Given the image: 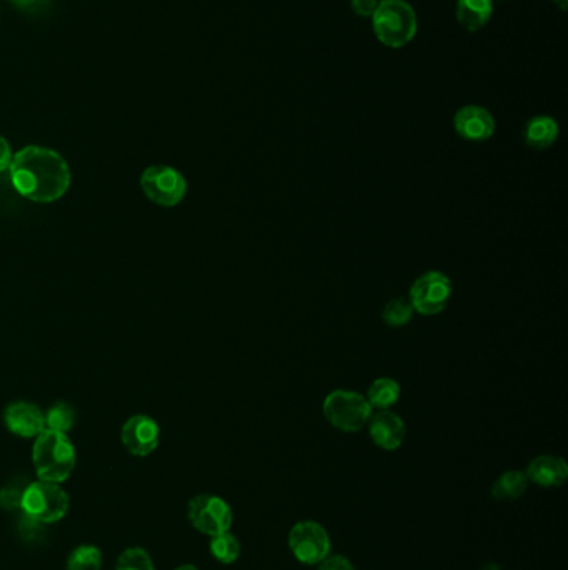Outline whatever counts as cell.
<instances>
[{
    "instance_id": "obj_20",
    "label": "cell",
    "mask_w": 568,
    "mask_h": 570,
    "mask_svg": "<svg viewBox=\"0 0 568 570\" xmlns=\"http://www.w3.org/2000/svg\"><path fill=\"white\" fill-rule=\"evenodd\" d=\"M102 554L95 545H79L67 559V570H100Z\"/></svg>"
},
{
    "instance_id": "obj_26",
    "label": "cell",
    "mask_w": 568,
    "mask_h": 570,
    "mask_svg": "<svg viewBox=\"0 0 568 570\" xmlns=\"http://www.w3.org/2000/svg\"><path fill=\"white\" fill-rule=\"evenodd\" d=\"M317 570H355V567L344 555H327Z\"/></svg>"
},
{
    "instance_id": "obj_1",
    "label": "cell",
    "mask_w": 568,
    "mask_h": 570,
    "mask_svg": "<svg viewBox=\"0 0 568 570\" xmlns=\"http://www.w3.org/2000/svg\"><path fill=\"white\" fill-rule=\"evenodd\" d=\"M9 170L15 190L25 199L39 204H50L64 197L72 179L64 157L39 145L20 149L12 157Z\"/></svg>"
},
{
    "instance_id": "obj_8",
    "label": "cell",
    "mask_w": 568,
    "mask_h": 570,
    "mask_svg": "<svg viewBox=\"0 0 568 570\" xmlns=\"http://www.w3.org/2000/svg\"><path fill=\"white\" fill-rule=\"evenodd\" d=\"M452 297V282L447 275L430 270L420 275L410 287L409 300L415 312L422 315H437L449 304Z\"/></svg>"
},
{
    "instance_id": "obj_14",
    "label": "cell",
    "mask_w": 568,
    "mask_h": 570,
    "mask_svg": "<svg viewBox=\"0 0 568 570\" xmlns=\"http://www.w3.org/2000/svg\"><path fill=\"white\" fill-rule=\"evenodd\" d=\"M525 475L540 487H560L567 482L568 465L562 457L539 455L530 462Z\"/></svg>"
},
{
    "instance_id": "obj_16",
    "label": "cell",
    "mask_w": 568,
    "mask_h": 570,
    "mask_svg": "<svg viewBox=\"0 0 568 570\" xmlns=\"http://www.w3.org/2000/svg\"><path fill=\"white\" fill-rule=\"evenodd\" d=\"M492 12V0H457V20L470 32L485 27L492 17Z\"/></svg>"
},
{
    "instance_id": "obj_11",
    "label": "cell",
    "mask_w": 568,
    "mask_h": 570,
    "mask_svg": "<svg viewBox=\"0 0 568 570\" xmlns=\"http://www.w3.org/2000/svg\"><path fill=\"white\" fill-rule=\"evenodd\" d=\"M455 132L470 142L489 140L495 132V120L489 110L480 105H465L454 117Z\"/></svg>"
},
{
    "instance_id": "obj_4",
    "label": "cell",
    "mask_w": 568,
    "mask_h": 570,
    "mask_svg": "<svg viewBox=\"0 0 568 570\" xmlns=\"http://www.w3.org/2000/svg\"><path fill=\"white\" fill-rule=\"evenodd\" d=\"M322 410H324L325 419L332 427L342 432H349V434L364 429L372 417L369 400L354 390L330 392L325 397Z\"/></svg>"
},
{
    "instance_id": "obj_10",
    "label": "cell",
    "mask_w": 568,
    "mask_h": 570,
    "mask_svg": "<svg viewBox=\"0 0 568 570\" xmlns=\"http://www.w3.org/2000/svg\"><path fill=\"white\" fill-rule=\"evenodd\" d=\"M120 439L130 454L145 457L159 445V425L149 415H134L122 427Z\"/></svg>"
},
{
    "instance_id": "obj_5",
    "label": "cell",
    "mask_w": 568,
    "mask_h": 570,
    "mask_svg": "<svg viewBox=\"0 0 568 570\" xmlns=\"http://www.w3.org/2000/svg\"><path fill=\"white\" fill-rule=\"evenodd\" d=\"M69 510V495L59 484L39 480L25 487L22 497V512L32 519L39 520L40 524H52L64 519Z\"/></svg>"
},
{
    "instance_id": "obj_15",
    "label": "cell",
    "mask_w": 568,
    "mask_h": 570,
    "mask_svg": "<svg viewBox=\"0 0 568 570\" xmlns=\"http://www.w3.org/2000/svg\"><path fill=\"white\" fill-rule=\"evenodd\" d=\"M559 139V124L549 115H535L525 124V144L532 149H549Z\"/></svg>"
},
{
    "instance_id": "obj_29",
    "label": "cell",
    "mask_w": 568,
    "mask_h": 570,
    "mask_svg": "<svg viewBox=\"0 0 568 570\" xmlns=\"http://www.w3.org/2000/svg\"><path fill=\"white\" fill-rule=\"evenodd\" d=\"M10 4H14L19 9L30 10L47 2V0H9Z\"/></svg>"
},
{
    "instance_id": "obj_7",
    "label": "cell",
    "mask_w": 568,
    "mask_h": 570,
    "mask_svg": "<svg viewBox=\"0 0 568 570\" xmlns=\"http://www.w3.org/2000/svg\"><path fill=\"white\" fill-rule=\"evenodd\" d=\"M289 547L295 559L305 565H319L330 555V535L314 520H302L289 532Z\"/></svg>"
},
{
    "instance_id": "obj_30",
    "label": "cell",
    "mask_w": 568,
    "mask_h": 570,
    "mask_svg": "<svg viewBox=\"0 0 568 570\" xmlns=\"http://www.w3.org/2000/svg\"><path fill=\"white\" fill-rule=\"evenodd\" d=\"M554 4L559 5L562 10H567L568 0H554Z\"/></svg>"
},
{
    "instance_id": "obj_19",
    "label": "cell",
    "mask_w": 568,
    "mask_h": 570,
    "mask_svg": "<svg viewBox=\"0 0 568 570\" xmlns=\"http://www.w3.org/2000/svg\"><path fill=\"white\" fill-rule=\"evenodd\" d=\"M45 429L67 434L75 424V410L67 402H55L44 414Z\"/></svg>"
},
{
    "instance_id": "obj_12",
    "label": "cell",
    "mask_w": 568,
    "mask_h": 570,
    "mask_svg": "<svg viewBox=\"0 0 568 570\" xmlns=\"http://www.w3.org/2000/svg\"><path fill=\"white\" fill-rule=\"evenodd\" d=\"M5 427L14 435L30 439L37 437L45 430V419L42 410L30 402H12L4 412Z\"/></svg>"
},
{
    "instance_id": "obj_31",
    "label": "cell",
    "mask_w": 568,
    "mask_h": 570,
    "mask_svg": "<svg viewBox=\"0 0 568 570\" xmlns=\"http://www.w3.org/2000/svg\"><path fill=\"white\" fill-rule=\"evenodd\" d=\"M175 570H199V569H197V567H194V565L185 564V565H180L179 569Z\"/></svg>"
},
{
    "instance_id": "obj_3",
    "label": "cell",
    "mask_w": 568,
    "mask_h": 570,
    "mask_svg": "<svg viewBox=\"0 0 568 570\" xmlns=\"http://www.w3.org/2000/svg\"><path fill=\"white\" fill-rule=\"evenodd\" d=\"M377 39L387 47L400 49L417 34V15L405 0H382L372 15Z\"/></svg>"
},
{
    "instance_id": "obj_13",
    "label": "cell",
    "mask_w": 568,
    "mask_h": 570,
    "mask_svg": "<svg viewBox=\"0 0 568 570\" xmlns=\"http://www.w3.org/2000/svg\"><path fill=\"white\" fill-rule=\"evenodd\" d=\"M369 434L380 449L397 450L405 440V424L400 415L379 410L369 420Z\"/></svg>"
},
{
    "instance_id": "obj_28",
    "label": "cell",
    "mask_w": 568,
    "mask_h": 570,
    "mask_svg": "<svg viewBox=\"0 0 568 570\" xmlns=\"http://www.w3.org/2000/svg\"><path fill=\"white\" fill-rule=\"evenodd\" d=\"M12 157H14V154H12L9 142L0 135V172L9 169Z\"/></svg>"
},
{
    "instance_id": "obj_21",
    "label": "cell",
    "mask_w": 568,
    "mask_h": 570,
    "mask_svg": "<svg viewBox=\"0 0 568 570\" xmlns=\"http://www.w3.org/2000/svg\"><path fill=\"white\" fill-rule=\"evenodd\" d=\"M210 552L222 564H234L240 555L239 540L235 539L234 535L229 534V532L215 535L210 542Z\"/></svg>"
},
{
    "instance_id": "obj_24",
    "label": "cell",
    "mask_w": 568,
    "mask_h": 570,
    "mask_svg": "<svg viewBox=\"0 0 568 570\" xmlns=\"http://www.w3.org/2000/svg\"><path fill=\"white\" fill-rule=\"evenodd\" d=\"M25 487L9 484L5 485L4 489H0V507L5 510L22 509V497H24Z\"/></svg>"
},
{
    "instance_id": "obj_23",
    "label": "cell",
    "mask_w": 568,
    "mask_h": 570,
    "mask_svg": "<svg viewBox=\"0 0 568 570\" xmlns=\"http://www.w3.org/2000/svg\"><path fill=\"white\" fill-rule=\"evenodd\" d=\"M117 570H155V567L147 550L130 547L117 560Z\"/></svg>"
},
{
    "instance_id": "obj_2",
    "label": "cell",
    "mask_w": 568,
    "mask_h": 570,
    "mask_svg": "<svg viewBox=\"0 0 568 570\" xmlns=\"http://www.w3.org/2000/svg\"><path fill=\"white\" fill-rule=\"evenodd\" d=\"M32 460L40 480L60 484L69 479L74 470V444L62 432L45 429L35 439Z\"/></svg>"
},
{
    "instance_id": "obj_9",
    "label": "cell",
    "mask_w": 568,
    "mask_h": 570,
    "mask_svg": "<svg viewBox=\"0 0 568 570\" xmlns=\"http://www.w3.org/2000/svg\"><path fill=\"white\" fill-rule=\"evenodd\" d=\"M189 520L202 534L215 537L229 532L234 514L224 499L217 495L204 494L190 500Z\"/></svg>"
},
{
    "instance_id": "obj_17",
    "label": "cell",
    "mask_w": 568,
    "mask_h": 570,
    "mask_svg": "<svg viewBox=\"0 0 568 570\" xmlns=\"http://www.w3.org/2000/svg\"><path fill=\"white\" fill-rule=\"evenodd\" d=\"M529 485V479L522 470H509L505 474L500 475L492 485V497L497 502H505V500H515L522 497Z\"/></svg>"
},
{
    "instance_id": "obj_27",
    "label": "cell",
    "mask_w": 568,
    "mask_h": 570,
    "mask_svg": "<svg viewBox=\"0 0 568 570\" xmlns=\"http://www.w3.org/2000/svg\"><path fill=\"white\" fill-rule=\"evenodd\" d=\"M379 0H350V7L360 17H372L377 10Z\"/></svg>"
},
{
    "instance_id": "obj_18",
    "label": "cell",
    "mask_w": 568,
    "mask_h": 570,
    "mask_svg": "<svg viewBox=\"0 0 568 570\" xmlns=\"http://www.w3.org/2000/svg\"><path fill=\"white\" fill-rule=\"evenodd\" d=\"M400 399V385L389 377H380L374 380L367 392L372 409L389 410L392 405L397 404Z\"/></svg>"
},
{
    "instance_id": "obj_6",
    "label": "cell",
    "mask_w": 568,
    "mask_h": 570,
    "mask_svg": "<svg viewBox=\"0 0 568 570\" xmlns=\"http://www.w3.org/2000/svg\"><path fill=\"white\" fill-rule=\"evenodd\" d=\"M145 197L160 207H175L187 194V180L169 165H152L140 177Z\"/></svg>"
},
{
    "instance_id": "obj_22",
    "label": "cell",
    "mask_w": 568,
    "mask_h": 570,
    "mask_svg": "<svg viewBox=\"0 0 568 570\" xmlns=\"http://www.w3.org/2000/svg\"><path fill=\"white\" fill-rule=\"evenodd\" d=\"M414 312V307L410 304L409 299L397 297V299H392L389 304L385 305L382 319L390 327H404L407 322L412 320Z\"/></svg>"
},
{
    "instance_id": "obj_25",
    "label": "cell",
    "mask_w": 568,
    "mask_h": 570,
    "mask_svg": "<svg viewBox=\"0 0 568 570\" xmlns=\"http://www.w3.org/2000/svg\"><path fill=\"white\" fill-rule=\"evenodd\" d=\"M17 527H19V534L22 535L25 542H35L39 539L40 532H44V524H40L39 520L32 519L24 512L20 515Z\"/></svg>"
}]
</instances>
